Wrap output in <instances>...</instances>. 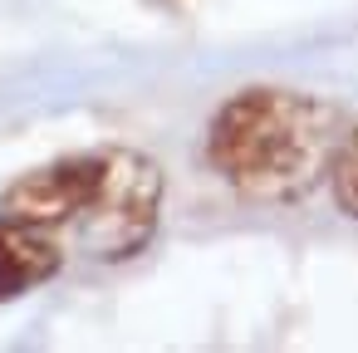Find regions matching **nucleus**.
<instances>
[{"label": "nucleus", "mask_w": 358, "mask_h": 353, "mask_svg": "<svg viewBox=\"0 0 358 353\" xmlns=\"http://www.w3.org/2000/svg\"><path fill=\"white\" fill-rule=\"evenodd\" d=\"M343 147L334 103L294 89H241L206 128V162L245 201L285 206L329 182Z\"/></svg>", "instance_id": "obj_1"}, {"label": "nucleus", "mask_w": 358, "mask_h": 353, "mask_svg": "<svg viewBox=\"0 0 358 353\" xmlns=\"http://www.w3.org/2000/svg\"><path fill=\"white\" fill-rule=\"evenodd\" d=\"M157 216H162V167L133 147H103L94 196L74 221L79 245L94 260H128L152 240Z\"/></svg>", "instance_id": "obj_2"}, {"label": "nucleus", "mask_w": 358, "mask_h": 353, "mask_svg": "<svg viewBox=\"0 0 358 353\" xmlns=\"http://www.w3.org/2000/svg\"><path fill=\"white\" fill-rule=\"evenodd\" d=\"M99 182V152H79V157H59L50 167H35L25 177H15L0 196V216L55 231V226H74L79 211L89 206Z\"/></svg>", "instance_id": "obj_3"}, {"label": "nucleus", "mask_w": 358, "mask_h": 353, "mask_svg": "<svg viewBox=\"0 0 358 353\" xmlns=\"http://www.w3.org/2000/svg\"><path fill=\"white\" fill-rule=\"evenodd\" d=\"M59 265H64V250L50 240V231L0 216V304L40 289L45 280L59 275Z\"/></svg>", "instance_id": "obj_4"}, {"label": "nucleus", "mask_w": 358, "mask_h": 353, "mask_svg": "<svg viewBox=\"0 0 358 353\" xmlns=\"http://www.w3.org/2000/svg\"><path fill=\"white\" fill-rule=\"evenodd\" d=\"M329 182H334L338 211L358 221V123H353V133H343V147H338V157H334Z\"/></svg>", "instance_id": "obj_5"}]
</instances>
